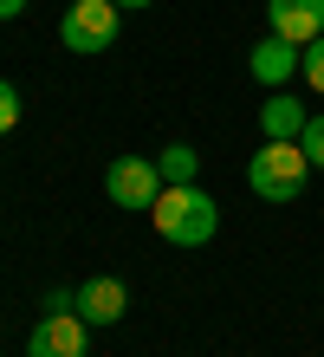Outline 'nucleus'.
<instances>
[{
    "instance_id": "nucleus-10",
    "label": "nucleus",
    "mask_w": 324,
    "mask_h": 357,
    "mask_svg": "<svg viewBox=\"0 0 324 357\" xmlns=\"http://www.w3.org/2000/svg\"><path fill=\"white\" fill-rule=\"evenodd\" d=\"M194 169H201V156H194L188 143H169V150L156 156V176H162V188H169V182H194Z\"/></svg>"
},
{
    "instance_id": "nucleus-3",
    "label": "nucleus",
    "mask_w": 324,
    "mask_h": 357,
    "mask_svg": "<svg viewBox=\"0 0 324 357\" xmlns=\"http://www.w3.org/2000/svg\"><path fill=\"white\" fill-rule=\"evenodd\" d=\"M117 0H72L59 20V39H65V52H104L117 39Z\"/></svg>"
},
{
    "instance_id": "nucleus-6",
    "label": "nucleus",
    "mask_w": 324,
    "mask_h": 357,
    "mask_svg": "<svg viewBox=\"0 0 324 357\" xmlns=\"http://www.w3.org/2000/svg\"><path fill=\"white\" fill-rule=\"evenodd\" d=\"M247 72L259 78L266 91H286V78L292 72H305V46H292V39H279V33H266L253 46V59H247Z\"/></svg>"
},
{
    "instance_id": "nucleus-8",
    "label": "nucleus",
    "mask_w": 324,
    "mask_h": 357,
    "mask_svg": "<svg viewBox=\"0 0 324 357\" xmlns=\"http://www.w3.org/2000/svg\"><path fill=\"white\" fill-rule=\"evenodd\" d=\"M123 312H130V286H123V280L98 273V280L78 286V319H84V325H117Z\"/></svg>"
},
{
    "instance_id": "nucleus-4",
    "label": "nucleus",
    "mask_w": 324,
    "mask_h": 357,
    "mask_svg": "<svg viewBox=\"0 0 324 357\" xmlns=\"http://www.w3.org/2000/svg\"><path fill=\"white\" fill-rule=\"evenodd\" d=\"M104 195L117 208H156L162 176H156V162H143V156H117L111 169H104Z\"/></svg>"
},
{
    "instance_id": "nucleus-13",
    "label": "nucleus",
    "mask_w": 324,
    "mask_h": 357,
    "mask_svg": "<svg viewBox=\"0 0 324 357\" xmlns=\"http://www.w3.org/2000/svg\"><path fill=\"white\" fill-rule=\"evenodd\" d=\"M13 123H20V91L0 78V130H13Z\"/></svg>"
},
{
    "instance_id": "nucleus-7",
    "label": "nucleus",
    "mask_w": 324,
    "mask_h": 357,
    "mask_svg": "<svg viewBox=\"0 0 324 357\" xmlns=\"http://www.w3.org/2000/svg\"><path fill=\"white\" fill-rule=\"evenodd\" d=\"M266 13H272V33L292 46L324 39V0H266Z\"/></svg>"
},
{
    "instance_id": "nucleus-14",
    "label": "nucleus",
    "mask_w": 324,
    "mask_h": 357,
    "mask_svg": "<svg viewBox=\"0 0 324 357\" xmlns=\"http://www.w3.org/2000/svg\"><path fill=\"white\" fill-rule=\"evenodd\" d=\"M20 7H26V0H0V20H13Z\"/></svg>"
},
{
    "instance_id": "nucleus-15",
    "label": "nucleus",
    "mask_w": 324,
    "mask_h": 357,
    "mask_svg": "<svg viewBox=\"0 0 324 357\" xmlns=\"http://www.w3.org/2000/svg\"><path fill=\"white\" fill-rule=\"evenodd\" d=\"M117 7H149V0H117Z\"/></svg>"
},
{
    "instance_id": "nucleus-12",
    "label": "nucleus",
    "mask_w": 324,
    "mask_h": 357,
    "mask_svg": "<svg viewBox=\"0 0 324 357\" xmlns=\"http://www.w3.org/2000/svg\"><path fill=\"white\" fill-rule=\"evenodd\" d=\"M305 78H311V91L324 98V39H311V46H305Z\"/></svg>"
},
{
    "instance_id": "nucleus-9",
    "label": "nucleus",
    "mask_w": 324,
    "mask_h": 357,
    "mask_svg": "<svg viewBox=\"0 0 324 357\" xmlns=\"http://www.w3.org/2000/svg\"><path fill=\"white\" fill-rule=\"evenodd\" d=\"M305 104H298L292 91H272L266 104H259V130H266V137H279V143H298V130H305Z\"/></svg>"
},
{
    "instance_id": "nucleus-11",
    "label": "nucleus",
    "mask_w": 324,
    "mask_h": 357,
    "mask_svg": "<svg viewBox=\"0 0 324 357\" xmlns=\"http://www.w3.org/2000/svg\"><path fill=\"white\" fill-rule=\"evenodd\" d=\"M298 150H305L318 169H324V111H318V117H305V130H298Z\"/></svg>"
},
{
    "instance_id": "nucleus-1",
    "label": "nucleus",
    "mask_w": 324,
    "mask_h": 357,
    "mask_svg": "<svg viewBox=\"0 0 324 357\" xmlns=\"http://www.w3.org/2000/svg\"><path fill=\"white\" fill-rule=\"evenodd\" d=\"M149 221H156V234L162 241H176V247H208L214 241V227H221V208H214L208 188H194V182H169L156 208H149Z\"/></svg>"
},
{
    "instance_id": "nucleus-2",
    "label": "nucleus",
    "mask_w": 324,
    "mask_h": 357,
    "mask_svg": "<svg viewBox=\"0 0 324 357\" xmlns=\"http://www.w3.org/2000/svg\"><path fill=\"white\" fill-rule=\"evenodd\" d=\"M305 176H311V156L298 143H279V137H266V150L247 162V182H253L259 202H298L305 195Z\"/></svg>"
},
{
    "instance_id": "nucleus-5",
    "label": "nucleus",
    "mask_w": 324,
    "mask_h": 357,
    "mask_svg": "<svg viewBox=\"0 0 324 357\" xmlns=\"http://www.w3.org/2000/svg\"><path fill=\"white\" fill-rule=\"evenodd\" d=\"M91 351V325L78 312H46L26 338V357H84Z\"/></svg>"
}]
</instances>
